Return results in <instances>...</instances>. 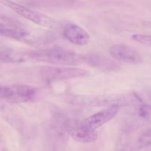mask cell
I'll list each match as a JSON object with an SVG mask.
<instances>
[{
	"label": "cell",
	"instance_id": "obj_1",
	"mask_svg": "<svg viewBox=\"0 0 151 151\" xmlns=\"http://www.w3.org/2000/svg\"><path fill=\"white\" fill-rule=\"evenodd\" d=\"M27 60H34L60 65H78L85 62L86 57L61 47H51L25 53Z\"/></svg>",
	"mask_w": 151,
	"mask_h": 151
},
{
	"label": "cell",
	"instance_id": "obj_2",
	"mask_svg": "<svg viewBox=\"0 0 151 151\" xmlns=\"http://www.w3.org/2000/svg\"><path fill=\"white\" fill-rule=\"evenodd\" d=\"M0 4L13 10L19 16L44 28L56 30L58 29L60 27V24L58 23V22H57L53 18L50 17L47 15L40 13L36 10L24 7L12 0H0Z\"/></svg>",
	"mask_w": 151,
	"mask_h": 151
},
{
	"label": "cell",
	"instance_id": "obj_3",
	"mask_svg": "<svg viewBox=\"0 0 151 151\" xmlns=\"http://www.w3.org/2000/svg\"><path fill=\"white\" fill-rule=\"evenodd\" d=\"M38 90L28 85H0V99L14 103H24L35 97Z\"/></svg>",
	"mask_w": 151,
	"mask_h": 151
},
{
	"label": "cell",
	"instance_id": "obj_4",
	"mask_svg": "<svg viewBox=\"0 0 151 151\" xmlns=\"http://www.w3.org/2000/svg\"><path fill=\"white\" fill-rule=\"evenodd\" d=\"M40 73L44 79L56 81L83 77L88 75V72L84 69L76 68L43 66L40 69Z\"/></svg>",
	"mask_w": 151,
	"mask_h": 151
},
{
	"label": "cell",
	"instance_id": "obj_5",
	"mask_svg": "<svg viewBox=\"0 0 151 151\" xmlns=\"http://www.w3.org/2000/svg\"><path fill=\"white\" fill-rule=\"evenodd\" d=\"M109 53L114 59L122 63L139 65L143 62L142 56L138 50L125 44H117L111 46Z\"/></svg>",
	"mask_w": 151,
	"mask_h": 151
},
{
	"label": "cell",
	"instance_id": "obj_6",
	"mask_svg": "<svg viewBox=\"0 0 151 151\" xmlns=\"http://www.w3.org/2000/svg\"><path fill=\"white\" fill-rule=\"evenodd\" d=\"M66 130L69 136L77 142L81 143H90L97 139L96 130H91L84 127L81 122L69 121L66 123Z\"/></svg>",
	"mask_w": 151,
	"mask_h": 151
},
{
	"label": "cell",
	"instance_id": "obj_7",
	"mask_svg": "<svg viewBox=\"0 0 151 151\" xmlns=\"http://www.w3.org/2000/svg\"><path fill=\"white\" fill-rule=\"evenodd\" d=\"M119 110V106L113 105L110 107L103 110L94 115H91L88 118H86L81 121L83 125L91 130H96L106 124V122L114 118L115 115L118 113Z\"/></svg>",
	"mask_w": 151,
	"mask_h": 151
},
{
	"label": "cell",
	"instance_id": "obj_8",
	"mask_svg": "<svg viewBox=\"0 0 151 151\" xmlns=\"http://www.w3.org/2000/svg\"><path fill=\"white\" fill-rule=\"evenodd\" d=\"M63 36L69 42L78 46L86 45L90 40L88 33L75 24H68L64 27Z\"/></svg>",
	"mask_w": 151,
	"mask_h": 151
},
{
	"label": "cell",
	"instance_id": "obj_9",
	"mask_svg": "<svg viewBox=\"0 0 151 151\" xmlns=\"http://www.w3.org/2000/svg\"><path fill=\"white\" fill-rule=\"evenodd\" d=\"M0 35L17 41H29L30 34L24 29L14 25H5L0 22Z\"/></svg>",
	"mask_w": 151,
	"mask_h": 151
},
{
	"label": "cell",
	"instance_id": "obj_10",
	"mask_svg": "<svg viewBox=\"0 0 151 151\" xmlns=\"http://www.w3.org/2000/svg\"><path fill=\"white\" fill-rule=\"evenodd\" d=\"M139 144L142 147H147L150 145V130L145 131L139 138Z\"/></svg>",
	"mask_w": 151,
	"mask_h": 151
},
{
	"label": "cell",
	"instance_id": "obj_11",
	"mask_svg": "<svg viewBox=\"0 0 151 151\" xmlns=\"http://www.w3.org/2000/svg\"><path fill=\"white\" fill-rule=\"evenodd\" d=\"M132 38L135 41H137L141 44H145V45H150L151 37L150 35H145V34H134L132 36Z\"/></svg>",
	"mask_w": 151,
	"mask_h": 151
},
{
	"label": "cell",
	"instance_id": "obj_12",
	"mask_svg": "<svg viewBox=\"0 0 151 151\" xmlns=\"http://www.w3.org/2000/svg\"><path fill=\"white\" fill-rule=\"evenodd\" d=\"M13 54L10 50H0V63H12Z\"/></svg>",
	"mask_w": 151,
	"mask_h": 151
},
{
	"label": "cell",
	"instance_id": "obj_13",
	"mask_svg": "<svg viewBox=\"0 0 151 151\" xmlns=\"http://www.w3.org/2000/svg\"><path fill=\"white\" fill-rule=\"evenodd\" d=\"M139 115L142 118H149L150 115V107L147 105H142L139 108Z\"/></svg>",
	"mask_w": 151,
	"mask_h": 151
},
{
	"label": "cell",
	"instance_id": "obj_14",
	"mask_svg": "<svg viewBox=\"0 0 151 151\" xmlns=\"http://www.w3.org/2000/svg\"><path fill=\"white\" fill-rule=\"evenodd\" d=\"M2 151H9V150H7V149H3Z\"/></svg>",
	"mask_w": 151,
	"mask_h": 151
}]
</instances>
